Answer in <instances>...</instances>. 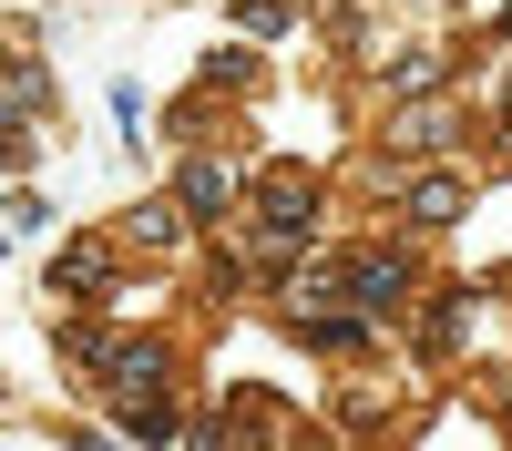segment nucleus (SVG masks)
<instances>
[{
  "label": "nucleus",
  "mask_w": 512,
  "mask_h": 451,
  "mask_svg": "<svg viewBox=\"0 0 512 451\" xmlns=\"http://www.w3.org/2000/svg\"><path fill=\"white\" fill-rule=\"evenodd\" d=\"M338 298H349L359 318H390L410 298V257H359V267H338Z\"/></svg>",
  "instance_id": "1"
},
{
  "label": "nucleus",
  "mask_w": 512,
  "mask_h": 451,
  "mask_svg": "<svg viewBox=\"0 0 512 451\" xmlns=\"http://www.w3.org/2000/svg\"><path fill=\"white\" fill-rule=\"evenodd\" d=\"M451 134H461V123H451V113H441V103H410V113H400V123H390V144H400V154H441V144H451Z\"/></svg>",
  "instance_id": "2"
},
{
  "label": "nucleus",
  "mask_w": 512,
  "mask_h": 451,
  "mask_svg": "<svg viewBox=\"0 0 512 451\" xmlns=\"http://www.w3.org/2000/svg\"><path fill=\"white\" fill-rule=\"evenodd\" d=\"M461 205H472V195H461V175H420V185H410V226H451Z\"/></svg>",
  "instance_id": "3"
},
{
  "label": "nucleus",
  "mask_w": 512,
  "mask_h": 451,
  "mask_svg": "<svg viewBox=\"0 0 512 451\" xmlns=\"http://www.w3.org/2000/svg\"><path fill=\"white\" fill-rule=\"evenodd\" d=\"M175 195L195 205V216H226V195H236V175H226V164H185V175H175Z\"/></svg>",
  "instance_id": "4"
}]
</instances>
